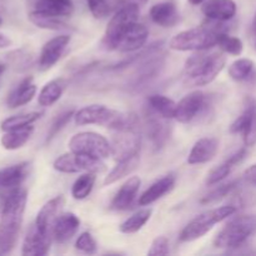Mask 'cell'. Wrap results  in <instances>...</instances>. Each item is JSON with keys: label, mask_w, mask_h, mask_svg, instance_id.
<instances>
[{"label": "cell", "mask_w": 256, "mask_h": 256, "mask_svg": "<svg viewBox=\"0 0 256 256\" xmlns=\"http://www.w3.org/2000/svg\"><path fill=\"white\" fill-rule=\"evenodd\" d=\"M8 64L16 72H25L32 64V54L25 48L12 50L6 55Z\"/></svg>", "instance_id": "obj_35"}, {"label": "cell", "mask_w": 256, "mask_h": 256, "mask_svg": "<svg viewBox=\"0 0 256 256\" xmlns=\"http://www.w3.org/2000/svg\"><path fill=\"white\" fill-rule=\"evenodd\" d=\"M75 249L84 254H95L98 252V242L92 232H84L78 236L75 242Z\"/></svg>", "instance_id": "obj_41"}, {"label": "cell", "mask_w": 256, "mask_h": 256, "mask_svg": "<svg viewBox=\"0 0 256 256\" xmlns=\"http://www.w3.org/2000/svg\"><path fill=\"white\" fill-rule=\"evenodd\" d=\"M5 70H6V64H2V62H0V76L4 74Z\"/></svg>", "instance_id": "obj_50"}, {"label": "cell", "mask_w": 256, "mask_h": 256, "mask_svg": "<svg viewBox=\"0 0 256 256\" xmlns=\"http://www.w3.org/2000/svg\"><path fill=\"white\" fill-rule=\"evenodd\" d=\"M32 164L22 162L0 169V192H8L22 186L29 176Z\"/></svg>", "instance_id": "obj_15"}, {"label": "cell", "mask_w": 256, "mask_h": 256, "mask_svg": "<svg viewBox=\"0 0 256 256\" xmlns=\"http://www.w3.org/2000/svg\"><path fill=\"white\" fill-rule=\"evenodd\" d=\"M178 104L165 95L154 94L148 98V108L155 114L160 115L164 119H175Z\"/></svg>", "instance_id": "obj_31"}, {"label": "cell", "mask_w": 256, "mask_h": 256, "mask_svg": "<svg viewBox=\"0 0 256 256\" xmlns=\"http://www.w3.org/2000/svg\"><path fill=\"white\" fill-rule=\"evenodd\" d=\"M12 44V39H10L9 36H6L5 34H2V32H0V49H6V48H9Z\"/></svg>", "instance_id": "obj_46"}, {"label": "cell", "mask_w": 256, "mask_h": 256, "mask_svg": "<svg viewBox=\"0 0 256 256\" xmlns=\"http://www.w3.org/2000/svg\"><path fill=\"white\" fill-rule=\"evenodd\" d=\"M192 5H202L205 0H188Z\"/></svg>", "instance_id": "obj_49"}, {"label": "cell", "mask_w": 256, "mask_h": 256, "mask_svg": "<svg viewBox=\"0 0 256 256\" xmlns=\"http://www.w3.org/2000/svg\"><path fill=\"white\" fill-rule=\"evenodd\" d=\"M169 240L166 236H158L152 240L148 255L150 256H165L169 255Z\"/></svg>", "instance_id": "obj_43"}, {"label": "cell", "mask_w": 256, "mask_h": 256, "mask_svg": "<svg viewBox=\"0 0 256 256\" xmlns=\"http://www.w3.org/2000/svg\"><path fill=\"white\" fill-rule=\"evenodd\" d=\"M140 154V135L138 125L116 130V135L112 138V155L116 162Z\"/></svg>", "instance_id": "obj_10"}, {"label": "cell", "mask_w": 256, "mask_h": 256, "mask_svg": "<svg viewBox=\"0 0 256 256\" xmlns=\"http://www.w3.org/2000/svg\"><path fill=\"white\" fill-rule=\"evenodd\" d=\"M256 232V214H244L230 220L214 239L218 249H239Z\"/></svg>", "instance_id": "obj_5"}, {"label": "cell", "mask_w": 256, "mask_h": 256, "mask_svg": "<svg viewBox=\"0 0 256 256\" xmlns=\"http://www.w3.org/2000/svg\"><path fill=\"white\" fill-rule=\"evenodd\" d=\"M140 15V6L132 2H128L122 5L119 10L114 14V16L110 19L109 24H108L106 30H105L104 35V45L108 49L112 50V44L115 42L116 38L119 36L120 32L129 26L132 22L139 20Z\"/></svg>", "instance_id": "obj_8"}, {"label": "cell", "mask_w": 256, "mask_h": 256, "mask_svg": "<svg viewBox=\"0 0 256 256\" xmlns=\"http://www.w3.org/2000/svg\"><path fill=\"white\" fill-rule=\"evenodd\" d=\"M238 184H239V182H238V180H234V182L220 185L216 189L212 190L209 194L205 195V196L200 200V202H202V204H212V202H218V200H222V198L228 196V194H230L232 190L236 189Z\"/></svg>", "instance_id": "obj_39"}, {"label": "cell", "mask_w": 256, "mask_h": 256, "mask_svg": "<svg viewBox=\"0 0 256 256\" xmlns=\"http://www.w3.org/2000/svg\"><path fill=\"white\" fill-rule=\"evenodd\" d=\"M236 212V208L234 205H225V206L214 208L206 210L200 215L195 216L180 232V242H190L208 234L212 228L219 222H224L228 218L232 216Z\"/></svg>", "instance_id": "obj_6"}, {"label": "cell", "mask_w": 256, "mask_h": 256, "mask_svg": "<svg viewBox=\"0 0 256 256\" xmlns=\"http://www.w3.org/2000/svg\"><path fill=\"white\" fill-rule=\"evenodd\" d=\"M96 182V174L94 172H84L74 182L72 186V196L75 200H84L92 194Z\"/></svg>", "instance_id": "obj_34"}, {"label": "cell", "mask_w": 256, "mask_h": 256, "mask_svg": "<svg viewBox=\"0 0 256 256\" xmlns=\"http://www.w3.org/2000/svg\"><path fill=\"white\" fill-rule=\"evenodd\" d=\"M65 88H66V80L62 78H58L46 82L40 90L39 96H38V102L40 106L48 108L54 105L62 96Z\"/></svg>", "instance_id": "obj_28"}, {"label": "cell", "mask_w": 256, "mask_h": 256, "mask_svg": "<svg viewBox=\"0 0 256 256\" xmlns=\"http://www.w3.org/2000/svg\"><path fill=\"white\" fill-rule=\"evenodd\" d=\"M16 240L18 236H12V235L0 232V255H6L9 252H12L15 244H16Z\"/></svg>", "instance_id": "obj_44"}, {"label": "cell", "mask_w": 256, "mask_h": 256, "mask_svg": "<svg viewBox=\"0 0 256 256\" xmlns=\"http://www.w3.org/2000/svg\"><path fill=\"white\" fill-rule=\"evenodd\" d=\"M80 228V219L74 212H64L56 218L52 226V239L59 244L68 242L76 235Z\"/></svg>", "instance_id": "obj_19"}, {"label": "cell", "mask_w": 256, "mask_h": 256, "mask_svg": "<svg viewBox=\"0 0 256 256\" xmlns=\"http://www.w3.org/2000/svg\"><path fill=\"white\" fill-rule=\"evenodd\" d=\"M70 35L62 34L58 36L52 38L49 42H45L42 48V52L39 54V59H38V66H39L40 72H46L50 70L58 62L60 58L64 54L65 49L69 45Z\"/></svg>", "instance_id": "obj_13"}, {"label": "cell", "mask_w": 256, "mask_h": 256, "mask_svg": "<svg viewBox=\"0 0 256 256\" xmlns=\"http://www.w3.org/2000/svg\"><path fill=\"white\" fill-rule=\"evenodd\" d=\"M254 66V62L252 59L242 58V59L235 60L229 65L228 72H229V76L235 82H244L252 75Z\"/></svg>", "instance_id": "obj_36"}, {"label": "cell", "mask_w": 256, "mask_h": 256, "mask_svg": "<svg viewBox=\"0 0 256 256\" xmlns=\"http://www.w3.org/2000/svg\"><path fill=\"white\" fill-rule=\"evenodd\" d=\"M140 186H142V179L139 176L129 178L115 194L112 205H110L112 209L119 210V212L129 209L139 192Z\"/></svg>", "instance_id": "obj_22"}, {"label": "cell", "mask_w": 256, "mask_h": 256, "mask_svg": "<svg viewBox=\"0 0 256 256\" xmlns=\"http://www.w3.org/2000/svg\"><path fill=\"white\" fill-rule=\"evenodd\" d=\"M149 30L144 24L135 22L125 28L112 44V50L120 52H132L140 50L148 42Z\"/></svg>", "instance_id": "obj_11"}, {"label": "cell", "mask_w": 256, "mask_h": 256, "mask_svg": "<svg viewBox=\"0 0 256 256\" xmlns=\"http://www.w3.org/2000/svg\"><path fill=\"white\" fill-rule=\"evenodd\" d=\"M252 32H254V34L256 35V12L254 15V20H252Z\"/></svg>", "instance_id": "obj_51"}, {"label": "cell", "mask_w": 256, "mask_h": 256, "mask_svg": "<svg viewBox=\"0 0 256 256\" xmlns=\"http://www.w3.org/2000/svg\"><path fill=\"white\" fill-rule=\"evenodd\" d=\"M68 146L72 152L90 155L102 160L112 156V144L109 140L94 132H78L70 139Z\"/></svg>", "instance_id": "obj_7"}, {"label": "cell", "mask_w": 256, "mask_h": 256, "mask_svg": "<svg viewBox=\"0 0 256 256\" xmlns=\"http://www.w3.org/2000/svg\"><path fill=\"white\" fill-rule=\"evenodd\" d=\"M208 96L205 95V92H200V90L189 92L178 102L175 119L182 124H189L195 118H198V115L204 112Z\"/></svg>", "instance_id": "obj_12"}, {"label": "cell", "mask_w": 256, "mask_h": 256, "mask_svg": "<svg viewBox=\"0 0 256 256\" xmlns=\"http://www.w3.org/2000/svg\"><path fill=\"white\" fill-rule=\"evenodd\" d=\"M128 2H132V4H136V5H144V4H146L148 2H149V0H126Z\"/></svg>", "instance_id": "obj_48"}, {"label": "cell", "mask_w": 256, "mask_h": 256, "mask_svg": "<svg viewBox=\"0 0 256 256\" xmlns=\"http://www.w3.org/2000/svg\"><path fill=\"white\" fill-rule=\"evenodd\" d=\"M88 8L95 19H104L110 14V5L106 0H86Z\"/></svg>", "instance_id": "obj_42"}, {"label": "cell", "mask_w": 256, "mask_h": 256, "mask_svg": "<svg viewBox=\"0 0 256 256\" xmlns=\"http://www.w3.org/2000/svg\"><path fill=\"white\" fill-rule=\"evenodd\" d=\"M30 22L35 25L39 29L45 30H54V32H62V30L69 29V25L59 16H54V15L46 14V12H38V10L32 9L28 15Z\"/></svg>", "instance_id": "obj_30"}, {"label": "cell", "mask_w": 256, "mask_h": 256, "mask_svg": "<svg viewBox=\"0 0 256 256\" xmlns=\"http://www.w3.org/2000/svg\"><path fill=\"white\" fill-rule=\"evenodd\" d=\"M36 85L34 84L32 76L22 79L8 95L6 105L9 109H18L20 106L29 104L36 94Z\"/></svg>", "instance_id": "obj_23"}, {"label": "cell", "mask_w": 256, "mask_h": 256, "mask_svg": "<svg viewBox=\"0 0 256 256\" xmlns=\"http://www.w3.org/2000/svg\"><path fill=\"white\" fill-rule=\"evenodd\" d=\"M74 122L79 126L102 125L110 129L120 130L138 125V118L135 114H124L105 105L92 104L76 110L74 114Z\"/></svg>", "instance_id": "obj_3"}, {"label": "cell", "mask_w": 256, "mask_h": 256, "mask_svg": "<svg viewBox=\"0 0 256 256\" xmlns=\"http://www.w3.org/2000/svg\"><path fill=\"white\" fill-rule=\"evenodd\" d=\"M74 114H75V110L70 109V110H66V112H62V114L58 115V116L55 118L54 122H52V126H50L49 132H48L46 142H50L52 138L56 136V135L59 134V132H62V130L66 126L68 122H69L72 119H74Z\"/></svg>", "instance_id": "obj_40"}, {"label": "cell", "mask_w": 256, "mask_h": 256, "mask_svg": "<svg viewBox=\"0 0 256 256\" xmlns=\"http://www.w3.org/2000/svg\"><path fill=\"white\" fill-rule=\"evenodd\" d=\"M222 52L229 55H234V56H239L242 54L244 50V44H242V39L236 36H232L228 34L226 32H220L219 38H218V45Z\"/></svg>", "instance_id": "obj_37"}, {"label": "cell", "mask_w": 256, "mask_h": 256, "mask_svg": "<svg viewBox=\"0 0 256 256\" xmlns=\"http://www.w3.org/2000/svg\"><path fill=\"white\" fill-rule=\"evenodd\" d=\"M2 15H0V26H2Z\"/></svg>", "instance_id": "obj_52"}, {"label": "cell", "mask_w": 256, "mask_h": 256, "mask_svg": "<svg viewBox=\"0 0 256 256\" xmlns=\"http://www.w3.org/2000/svg\"><path fill=\"white\" fill-rule=\"evenodd\" d=\"M202 12L208 19L215 22H229L236 15L238 6L234 0H205Z\"/></svg>", "instance_id": "obj_18"}, {"label": "cell", "mask_w": 256, "mask_h": 256, "mask_svg": "<svg viewBox=\"0 0 256 256\" xmlns=\"http://www.w3.org/2000/svg\"><path fill=\"white\" fill-rule=\"evenodd\" d=\"M52 236L42 234L34 224L24 238L22 246V255L24 256H45L49 252Z\"/></svg>", "instance_id": "obj_16"}, {"label": "cell", "mask_w": 256, "mask_h": 256, "mask_svg": "<svg viewBox=\"0 0 256 256\" xmlns=\"http://www.w3.org/2000/svg\"><path fill=\"white\" fill-rule=\"evenodd\" d=\"M42 112H30L12 115V116L6 118V119H4L0 122V129H2V132H8V130L29 126V125H32L35 122H38L42 118Z\"/></svg>", "instance_id": "obj_32"}, {"label": "cell", "mask_w": 256, "mask_h": 256, "mask_svg": "<svg viewBox=\"0 0 256 256\" xmlns=\"http://www.w3.org/2000/svg\"><path fill=\"white\" fill-rule=\"evenodd\" d=\"M64 196L59 195V196L52 198L42 205L34 222V225L39 232L52 236V226H54L56 218L59 216L60 210L64 206Z\"/></svg>", "instance_id": "obj_14"}, {"label": "cell", "mask_w": 256, "mask_h": 256, "mask_svg": "<svg viewBox=\"0 0 256 256\" xmlns=\"http://www.w3.org/2000/svg\"><path fill=\"white\" fill-rule=\"evenodd\" d=\"M150 19L162 28H172L179 22L180 15L174 2H162L152 5L150 9Z\"/></svg>", "instance_id": "obj_24"}, {"label": "cell", "mask_w": 256, "mask_h": 256, "mask_svg": "<svg viewBox=\"0 0 256 256\" xmlns=\"http://www.w3.org/2000/svg\"><path fill=\"white\" fill-rule=\"evenodd\" d=\"M139 162H140V154H135L129 158H125V159L122 160H119L118 164L114 166V169H112L106 176H105L104 185L114 184V182L122 180V178L132 174V172H135V170L138 169Z\"/></svg>", "instance_id": "obj_29"}, {"label": "cell", "mask_w": 256, "mask_h": 256, "mask_svg": "<svg viewBox=\"0 0 256 256\" xmlns=\"http://www.w3.org/2000/svg\"><path fill=\"white\" fill-rule=\"evenodd\" d=\"M245 179H246L250 184L256 186V164L250 166L249 169L245 172Z\"/></svg>", "instance_id": "obj_45"}, {"label": "cell", "mask_w": 256, "mask_h": 256, "mask_svg": "<svg viewBox=\"0 0 256 256\" xmlns=\"http://www.w3.org/2000/svg\"><path fill=\"white\" fill-rule=\"evenodd\" d=\"M208 20V24L184 30L172 36L169 42L170 49L176 52H205L216 46L219 34L225 32L220 26L222 22Z\"/></svg>", "instance_id": "obj_2"}, {"label": "cell", "mask_w": 256, "mask_h": 256, "mask_svg": "<svg viewBox=\"0 0 256 256\" xmlns=\"http://www.w3.org/2000/svg\"><path fill=\"white\" fill-rule=\"evenodd\" d=\"M230 132L242 134L246 148L256 145V99L248 96L244 110L230 126Z\"/></svg>", "instance_id": "obj_9"}, {"label": "cell", "mask_w": 256, "mask_h": 256, "mask_svg": "<svg viewBox=\"0 0 256 256\" xmlns=\"http://www.w3.org/2000/svg\"><path fill=\"white\" fill-rule=\"evenodd\" d=\"M52 168L56 172H64V174H78L79 172L76 166V160H75V154L72 152L58 156L52 162Z\"/></svg>", "instance_id": "obj_38"}, {"label": "cell", "mask_w": 256, "mask_h": 256, "mask_svg": "<svg viewBox=\"0 0 256 256\" xmlns=\"http://www.w3.org/2000/svg\"><path fill=\"white\" fill-rule=\"evenodd\" d=\"M245 156H246V148H242V149L236 150L224 162H222L220 165L215 166L214 169L210 170L206 176V180H205V184L208 186H214V185L222 182V180H225L229 176L232 169L245 159Z\"/></svg>", "instance_id": "obj_21"}, {"label": "cell", "mask_w": 256, "mask_h": 256, "mask_svg": "<svg viewBox=\"0 0 256 256\" xmlns=\"http://www.w3.org/2000/svg\"><path fill=\"white\" fill-rule=\"evenodd\" d=\"M32 132H34V126L29 125L25 128H19V129L8 130L0 138V144L2 149L14 152V150L22 149L25 144L30 140Z\"/></svg>", "instance_id": "obj_26"}, {"label": "cell", "mask_w": 256, "mask_h": 256, "mask_svg": "<svg viewBox=\"0 0 256 256\" xmlns=\"http://www.w3.org/2000/svg\"><path fill=\"white\" fill-rule=\"evenodd\" d=\"M166 122L168 119H164L150 110V116L148 115L146 120V132L155 148H162L169 138L170 128Z\"/></svg>", "instance_id": "obj_25"}, {"label": "cell", "mask_w": 256, "mask_h": 256, "mask_svg": "<svg viewBox=\"0 0 256 256\" xmlns=\"http://www.w3.org/2000/svg\"><path fill=\"white\" fill-rule=\"evenodd\" d=\"M218 152H219V140L216 138H202L192 145L188 155V162L190 165L206 164L216 156Z\"/></svg>", "instance_id": "obj_17"}, {"label": "cell", "mask_w": 256, "mask_h": 256, "mask_svg": "<svg viewBox=\"0 0 256 256\" xmlns=\"http://www.w3.org/2000/svg\"><path fill=\"white\" fill-rule=\"evenodd\" d=\"M8 10V0H0V15L5 14Z\"/></svg>", "instance_id": "obj_47"}, {"label": "cell", "mask_w": 256, "mask_h": 256, "mask_svg": "<svg viewBox=\"0 0 256 256\" xmlns=\"http://www.w3.org/2000/svg\"><path fill=\"white\" fill-rule=\"evenodd\" d=\"M152 214V209H142L139 212H134L132 216H129L120 224L119 232H122V234H135V232H140L150 220Z\"/></svg>", "instance_id": "obj_33"}, {"label": "cell", "mask_w": 256, "mask_h": 256, "mask_svg": "<svg viewBox=\"0 0 256 256\" xmlns=\"http://www.w3.org/2000/svg\"><path fill=\"white\" fill-rule=\"evenodd\" d=\"M255 48H256V44H255Z\"/></svg>", "instance_id": "obj_53"}, {"label": "cell", "mask_w": 256, "mask_h": 256, "mask_svg": "<svg viewBox=\"0 0 256 256\" xmlns=\"http://www.w3.org/2000/svg\"><path fill=\"white\" fill-rule=\"evenodd\" d=\"M72 0H35L34 10L59 18H68L74 12Z\"/></svg>", "instance_id": "obj_27"}, {"label": "cell", "mask_w": 256, "mask_h": 256, "mask_svg": "<svg viewBox=\"0 0 256 256\" xmlns=\"http://www.w3.org/2000/svg\"><path fill=\"white\" fill-rule=\"evenodd\" d=\"M175 182H176L175 175L169 174L160 178L156 182H152V184L139 196V202H139L140 206L152 205V202H158V200L162 199V196L169 194V192L174 189Z\"/></svg>", "instance_id": "obj_20"}, {"label": "cell", "mask_w": 256, "mask_h": 256, "mask_svg": "<svg viewBox=\"0 0 256 256\" xmlns=\"http://www.w3.org/2000/svg\"><path fill=\"white\" fill-rule=\"evenodd\" d=\"M226 64V58L222 52H199L185 62L184 82L189 86H205L216 79Z\"/></svg>", "instance_id": "obj_1"}, {"label": "cell", "mask_w": 256, "mask_h": 256, "mask_svg": "<svg viewBox=\"0 0 256 256\" xmlns=\"http://www.w3.org/2000/svg\"><path fill=\"white\" fill-rule=\"evenodd\" d=\"M28 192L22 188L0 192V232L18 236L24 220Z\"/></svg>", "instance_id": "obj_4"}]
</instances>
